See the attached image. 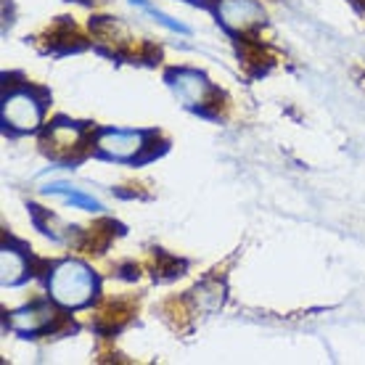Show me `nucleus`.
I'll use <instances>...</instances> for the list:
<instances>
[{
	"label": "nucleus",
	"instance_id": "obj_1",
	"mask_svg": "<svg viewBox=\"0 0 365 365\" xmlns=\"http://www.w3.org/2000/svg\"><path fill=\"white\" fill-rule=\"evenodd\" d=\"M48 286H51L53 299L58 304L69 307V310L88 304L93 299V294H96V278H93L91 267L83 265V262H74V259L61 262L56 267Z\"/></svg>",
	"mask_w": 365,
	"mask_h": 365
},
{
	"label": "nucleus",
	"instance_id": "obj_2",
	"mask_svg": "<svg viewBox=\"0 0 365 365\" xmlns=\"http://www.w3.org/2000/svg\"><path fill=\"white\" fill-rule=\"evenodd\" d=\"M85 148V133L72 122H56L46 133V151L56 159L80 156Z\"/></svg>",
	"mask_w": 365,
	"mask_h": 365
},
{
	"label": "nucleus",
	"instance_id": "obj_3",
	"mask_svg": "<svg viewBox=\"0 0 365 365\" xmlns=\"http://www.w3.org/2000/svg\"><path fill=\"white\" fill-rule=\"evenodd\" d=\"M43 109L29 93H14L3 101V122L14 130H35L40 125Z\"/></svg>",
	"mask_w": 365,
	"mask_h": 365
},
{
	"label": "nucleus",
	"instance_id": "obj_4",
	"mask_svg": "<svg viewBox=\"0 0 365 365\" xmlns=\"http://www.w3.org/2000/svg\"><path fill=\"white\" fill-rule=\"evenodd\" d=\"M217 14L225 27L238 29V32H247L249 27H255L265 19L262 9L257 6L255 0H220Z\"/></svg>",
	"mask_w": 365,
	"mask_h": 365
},
{
	"label": "nucleus",
	"instance_id": "obj_5",
	"mask_svg": "<svg viewBox=\"0 0 365 365\" xmlns=\"http://www.w3.org/2000/svg\"><path fill=\"white\" fill-rule=\"evenodd\" d=\"M170 85L173 91L178 93V98L188 106H204L212 96L210 83L201 77L199 72H188V69H180V72L170 74Z\"/></svg>",
	"mask_w": 365,
	"mask_h": 365
},
{
	"label": "nucleus",
	"instance_id": "obj_6",
	"mask_svg": "<svg viewBox=\"0 0 365 365\" xmlns=\"http://www.w3.org/2000/svg\"><path fill=\"white\" fill-rule=\"evenodd\" d=\"M93 35L98 37L101 46H106L109 51H114V53L140 56V51L135 48V40H133V35H130L128 29L122 27L119 21H114V19H101L98 24L93 27Z\"/></svg>",
	"mask_w": 365,
	"mask_h": 365
},
{
	"label": "nucleus",
	"instance_id": "obj_7",
	"mask_svg": "<svg viewBox=\"0 0 365 365\" xmlns=\"http://www.w3.org/2000/svg\"><path fill=\"white\" fill-rule=\"evenodd\" d=\"M98 148L114 159H133L143 148L140 133H122V130H106L98 135Z\"/></svg>",
	"mask_w": 365,
	"mask_h": 365
},
{
	"label": "nucleus",
	"instance_id": "obj_8",
	"mask_svg": "<svg viewBox=\"0 0 365 365\" xmlns=\"http://www.w3.org/2000/svg\"><path fill=\"white\" fill-rule=\"evenodd\" d=\"M56 312L48 307V304H29V307H21V310L11 312V329L21 331V334H43L53 326Z\"/></svg>",
	"mask_w": 365,
	"mask_h": 365
},
{
	"label": "nucleus",
	"instance_id": "obj_9",
	"mask_svg": "<svg viewBox=\"0 0 365 365\" xmlns=\"http://www.w3.org/2000/svg\"><path fill=\"white\" fill-rule=\"evenodd\" d=\"M130 315H133V302H128V299L109 302V304L98 312V318H96V329L117 331V329H122V326L128 323Z\"/></svg>",
	"mask_w": 365,
	"mask_h": 365
},
{
	"label": "nucleus",
	"instance_id": "obj_10",
	"mask_svg": "<svg viewBox=\"0 0 365 365\" xmlns=\"http://www.w3.org/2000/svg\"><path fill=\"white\" fill-rule=\"evenodd\" d=\"M0 273H3V286H14L27 275V259L16 249L6 247L0 252Z\"/></svg>",
	"mask_w": 365,
	"mask_h": 365
},
{
	"label": "nucleus",
	"instance_id": "obj_11",
	"mask_svg": "<svg viewBox=\"0 0 365 365\" xmlns=\"http://www.w3.org/2000/svg\"><path fill=\"white\" fill-rule=\"evenodd\" d=\"M114 225L111 222H98L96 228L85 230V238L80 241V249H85L88 255H98L101 249H106V244L111 241Z\"/></svg>",
	"mask_w": 365,
	"mask_h": 365
},
{
	"label": "nucleus",
	"instance_id": "obj_12",
	"mask_svg": "<svg viewBox=\"0 0 365 365\" xmlns=\"http://www.w3.org/2000/svg\"><path fill=\"white\" fill-rule=\"evenodd\" d=\"M83 37L77 35V29L69 24V21H56L51 32H48V46L58 51V48H77Z\"/></svg>",
	"mask_w": 365,
	"mask_h": 365
},
{
	"label": "nucleus",
	"instance_id": "obj_13",
	"mask_svg": "<svg viewBox=\"0 0 365 365\" xmlns=\"http://www.w3.org/2000/svg\"><path fill=\"white\" fill-rule=\"evenodd\" d=\"M48 193H58V196H64L69 204H74V207H83V210H98V201L93 199V196H85V193L80 191H72L69 185H48L46 188Z\"/></svg>",
	"mask_w": 365,
	"mask_h": 365
},
{
	"label": "nucleus",
	"instance_id": "obj_14",
	"mask_svg": "<svg viewBox=\"0 0 365 365\" xmlns=\"http://www.w3.org/2000/svg\"><path fill=\"white\" fill-rule=\"evenodd\" d=\"M133 3H138V6H140L143 11H148L151 16H156V21H162L167 29H175V32H185V27H182V24H178V21H173L170 16H165V14H162V11H156L154 6H148L146 0H133Z\"/></svg>",
	"mask_w": 365,
	"mask_h": 365
},
{
	"label": "nucleus",
	"instance_id": "obj_15",
	"mask_svg": "<svg viewBox=\"0 0 365 365\" xmlns=\"http://www.w3.org/2000/svg\"><path fill=\"white\" fill-rule=\"evenodd\" d=\"M244 58H247V64H257V66H265L270 61L265 56V51L257 46H244Z\"/></svg>",
	"mask_w": 365,
	"mask_h": 365
},
{
	"label": "nucleus",
	"instance_id": "obj_16",
	"mask_svg": "<svg viewBox=\"0 0 365 365\" xmlns=\"http://www.w3.org/2000/svg\"><path fill=\"white\" fill-rule=\"evenodd\" d=\"M360 3H363V6H365V0H360Z\"/></svg>",
	"mask_w": 365,
	"mask_h": 365
}]
</instances>
